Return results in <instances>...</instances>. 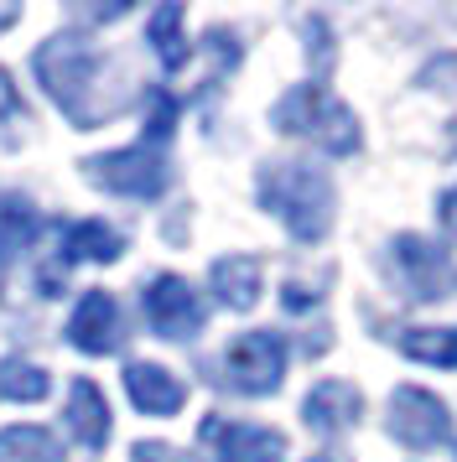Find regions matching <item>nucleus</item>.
I'll list each match as a JSON object with an SVG mask.
<instances>
[{
    "label": "nucleus",
    "instance_id": "obj_7",
    "mask_svg": "<svg viewBox=\"0 0 457 462\" xmlns=\"http://www.w3.org/2000/svg\"><path fill=\"white\" fill-rule=\"evenodd\" d=\"M83 177L99 182L104 192H120V198H156L166 188V162L156 156V146H125L109 156H89Z\"/></svg>",
    "mask_w": 457,
    "mask_h": 462
},
{
    "label": "nucleus",
    "instance_id": "obj_12",
    "mask_svg": "<svg viewBox=\"0 0 457 462\" xmlns=\"http://www.w3.org/2000/svg\"><path fill=\"white\" fill-rule=\"evenodd\" d=\"M125 395H130V405L141 411V416H177L182 411V379L172 374V369H162V364H125Z\"/></svg>",
    "mask_w": 457,
    "mask_h": 462
},
{
    "label": "nucleus",
    "instance_id": "obj_18",
    "mask_svg": "<svg viewBox=\"0 0 457 462\" xmlns=\"http://www.w3.org/2000/svg\"><path fill=\"white\" fill-rule=\"evenodd\" d=\"M47 390H52V379H47V369L42 364H32V358H0V395L5 400H21V405H37V400H47Z\"/></svg>",
    "mask_w": 457,
    "mask_h": 462
},
{
    "label": "nucleus",
    "instance_id": "obj_24",
    "mask_svg": "<svg viewBox=\"0 0 457 462\" xmlns=\"http://www.w3.org/2000/svg\"><path fill=\"white\" fill-rule=\"evenodd\" d=\"M11 22H16V11H0V26H11Z\"/></svg>",
    "mask_w": 457,
    "mask_h": 462
},
{
    "label": "nucleus",
    "instance_id": "obj_20",
    "mask_svg": "<svg viewBox=\"0 0 457 462\" xmlns=\"http://www.w3.org/2000/svg\"><path fill=\"white\" fill-rule=\"evenodd\" d=\"M151 47H156V58H162V68H182V63H187L182 5H177V0H172V5H162V11L151 16Z\"/></svg>",
    "mask_w": 457,
    "mask_h": 462
},
{
    "label": "nucleus",
    "instance_id": "obj_6",
    "mask_svg": "<svg viewBox=\"0 0 457 462\" xmlns=\"http://www.w3.org/2000/svg\"><path fill=\"white\" fill-rule=\"evenodd\" d=\"M385 426H390V437L400 441V447H411V452L442 447V441L452 437L447 405H442L432 390H421V384H400V390H395L390 411H385Z\"/></svg>",
    "mask_w": 457,
    "mask_h": 462
},
{
    "label": "nucleus",
    "instance_id": "obj_1",
    "mask_svg": "<svg viewBox=\"0 0 457 462\" xmlns=\"http://www.w3.org/2000/svg\"><path fill=\"white\" fill-rule=\"evenodd\" d=\"M255 192H260V203H266L302 245H317V239L332 229L338 198H332V182H328L322 167H307V162H270V167L260 171Z\"/></svg>",
    "mask_w": 457,
    "mask_h": 462
},
{
    "label": "nucleus",
    "instance_id": "obj_17",
    "mask_svg": "<svg viewBox=\"0 0 457 462\" xmlns=\"http://www.w3.org/2000/svg\"><path fill=\"white\" fill-rule=\"evenodd\" d=\"M62 447L47 426H5L0 431V462H58Z\"/></svg>",
    "mask_w": 457,
    "mask_h": 462
},
{
    "label": "nucleus",
    "instance_id": "obj_11",
    "mask_svg": "<svg viewBox=\"0 0 457 462\" xmlns=\"http://www.w3.org/2000/svg\"><path fill=\"white\" fill-rule=\"evenodd\" d=\"M302 416H307V426L317 437H338V431L359 426L364 395H359V384H349V379H322V384H312V395L302 400Z\"/></svg>",
    "mask_w": 457,
    "mask_h": 462
},
{
    "label": "nucleus",
    "instance_id": "obj_4",
    "mask_svg": "<svg viewBox=\"0 0 457 462\" xmlns=\"http://www.w3.org/2000/svg\"><path fill=\"white\" fill-rule=\"evenodd\" d=\"M390 265L400 275L406 296H415V301H442V296L457 291V260L442 245L421 239V234H395Z\"/></svg>",
    "mask_w": 457,
    "mask_h": 462
},
{
    "label": "nucleus",
    "instance_id": "obj_9",
    "mask_svg": "<svg viewBox=\"0 0 457 462\" xmlns=\"http://www.w3.org/2000/svg\"><path fill=\"white\" fill-rule=\"evenodd\" d=\"M145 301V322L156 328L162 337H192L203 328V296L187 286L182 275H156L151 286L141 291Z\"/></svg>",
    "mask_w": 457,
    "mask_h": 462
},
{
    "label": "nucleus",
    "instance_id": "obj_2",
    "mask_svg": "<svg viewBox=\"0 0 457 462\" xmlns=\"http://www.w3.org/2000/svg\"><path fill=\"white\" fill-rule=\"evenodd\" d=\"M270 120L281 135H302L312 146H322L328 156H353L359 151V120L349 105H338V94H328L322 84H296L286 88Z\"/></svg>",
    "mask_w": 457,
    "mask_h": 462
},
{
    "label": "nucleus",
    "instance_id": "obj_15",
    "mask_svg": "<svg viewBox=\"0 0 457 462\" xmlns=\"http://www.w3.org/2000/svg\"><path fill=\"white\" fill-rule=\"evenodd\" d=\"M125 254V239L109 224L89 218V224H62V260L79 265V260H94V265H109Z\"/></svg>",
    "mask_w": 457,
    "mask_h": 462
},
{
    "label": "nucleus",
    "instance_id": "obj_22",
    "mask_svg": "<svg viewBox=\"0 0 457 462\" xmlns=\"http://www.w3.org/2000/svg\"><path fill=\"white\" fill-rule=\"evenodd\" d=\"M436 218H442V234L457 245V182L442 192V198H436Z\"/></svg>",
    "mask_w": 457,
    "mask_h": 462
},
{
    "label": "nucleus",
    "instance_id": "obj_14",
    "mask_svg": "<svg viewBox=\"0 0 457 462\" xmlns=\"http://www.w3.org/2000/svg\"><path fill=\"white\" fill-rule=\"evenodd\" d=\"M208 281H213L219 301L234 307V312H249L260 301V260L255 254H224V260H213Z\"/></svg>",
    "mask_w": 457,
    "mask_h": 462
},
{
    "label": "nucleus",
    "instance_id": "obj_19",
    "mask_svg": "<svg viewBox=\"0 0 457 462\" xmlns=\"http://www.w3.org/2000/svg\"><path fill=\"white\" fill-rule=\"evenodd\" d=\"M32 239H37V213H32V203L0 198V265H11L21 250H32Z\"/></svg>",
    "mask_w": 457,
    "mask_h": 462
},
{
    "label": "nucleus",
    "instance_id": "obj_5",
    "mask_svg": "<svg viewBox=\"0 0 457 462\" xmlns=\"http://www.w3.org/2000/svg\"><path fill=\"white\" fill-rule=\"evenodd\" d=\"M224 374L239 395H275L286 374V337L281 333H239L224 354Z\"/></svg>",
    "mask_w": 457,
    "mask_h": 462
},
{
    "label": "nucleus",
    "instance_id": "obj_3",
    "mask_svg": "<svg viewBox=\"0 0 457 462\" xmlns=\"http://www.w3.org/2000/svg\"><path fill=\"white\" fill-rule=\"evenodd\" d=\"M37 84L62 105V115L73 120L79 130H94L99 125V109H94V79H99V52L83 42V37H52V42L37 47Z\"/></svg>",
    "mask_w": 457,
    "mask_h": 462
},
{
    "label": "nucleus",
    "instance_id": "obj_21",
    "mask_svg": "<svg viewBox=\"0 0 457 462\" xmlns=\"http://www.w3.org/2000/svg\"><path fill=\"white\" fill-rule=\"evenodd\" d=\"M172 125H177V99L162 88V94H151V115H145V146L166 141V135H172Z\"/></svg>",
    "mask_w": 457,
    "mask_h": 462
},
{
    "label": "nucleus",
    "instance_id": "obj_8",
    "mask_svg": "<svg viewBox=\"0 0 457 462\" xmlns=\"http://www.w3.org/2000/svg\"><path fill=\"white\" fill-rule=\"evenodd\" d=\"M198 441L219 462H281L286 457V437L275 426H249V420H224L208 416L198 426Z\"/></svg>",
    "mask_w": 457,
    "mask_h": 462
},
{
    "label": "nucleus",
    "instance_id": "obj_16",
    "mask_svg": "<svg viewBox=\"0 0 457 462\" xmlns=\"http://www.w3.org/2000/svg\"><path fill=\"white\" fill-rule=\"evenodd\" d=\"M395 343H400V354L415 358V364L457 369V328H406Z\"/></svg>",
    "mask_w": 457,
    "mask_h": 462
},
{
    "label": "nucleus",
    "instance_id": "obj_10",
    "mask_svg": "<svg viewBox=\"0 0 457 462\" xmlns=\"http://www.w3.org/2000/svg\"><path fill=\"white\" fill-rule=\"evenodd\" d=\"M68 337H73V348H83V354H115L125 337V322H120V301L109 291H83V301L73 307V317H68Z\"/></svg>",
    "mask_w": 457,
    "mask_h": 462
},
{
    "label": "nucleus",
    "instance_id": "obj_13",
    "mask_svg": "<svg viewBox=\"0 0 457 462\" xmlns=\"http://www.w3.org/2000/svg\"><path fill=\"white\" fill-rule=\"evenodd\" d=\"M68 431L83 447H104L109 441V405L94 379H73L68 384Z\"/></svg>",
    "mask_w": 457,
    "mask_h": 462
},
{
    "label": "nucleus",
    "instance_id": "obj_23",
    "mask_svg": "<svg viewBox=\"0 0 457 462\" xmlns=\"http://www.w3.org/2000/svg\"><path fill=\"white\" fill-rule=\"evenodd\" d=\"M130 462H187V457L182 452H172V447H162V441H135Z\"/></svg>",
    "mask_w": 457,
    "mask_h": 462
}]
</instances>
